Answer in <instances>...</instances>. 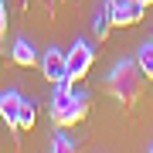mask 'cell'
Returning a JSON list of instances; mask_svg holds the SVG:
<instances>
[{"mask_svg": "<svg viewBox=\"0 0 153 153\" xmlns=\"http://www.w3.org/2000/svg\"><path fill=\"white\" fill-rule=\"evenodd\" d=\"M105 92L123 105H136V99L143 95V71L136 65V58H119L105 75Z\"/></svg>", "mask_w": 153, "mask_h": 153, "instance_id": "obj_1", "label": "cell"}, {"mask_svg": "<svg viewBox=\"0 0 153 153\" xmlns=\"http://www.w3.org/2000/svg\"><path fill=\"white\" fill-rule=\"evenodd\" d=\"M88 112V95L85 92H75L71 88V78L55 85V92H51V119H55L58 129H68V126L82 123Z\"/></svg>", "mask_w": 153, "mask_h": 153, "instance_id": "obj_2", "label": "cell"}, {"mask_svg": "<svg viewBox=\"0 0 153 153\" xmlns=\"http://www.w3.org/2000/svg\"><path fill=\"white\" fill-rule=\"evenodd\" d=\"M65 58H68V78L71 82H82L88 75V68H92V61H95V51H92L88 41H75Z\"/></svg>", "mask_w": 153, "mask_h": 153, "instance_id": "obj_3", "label": "cell"}, {"mask_svg": "<svg viewBox=\"0 0 153 153\" xmlns=\"http://www.w3.org/2000/svg\"><path fill=\"white\" fill-rule=\"evenodd\" d=\"M105 7H109L112 27H129V24L143 21V7L136 4V0H105Z\"/></svg>", "mask_w": 153, "mask_h": 153, "instance_id": "obj_4", "label": "cell"}, {"mask_svg": "<svg viewBox=\"0 0 153 153\" xmlns=\"http://www.w3.org/2000/svg\"><path fill=\"white\" fill-rule=\"evenodd\" d=\"M41 75L48 78L51 85L65 82V78H68V58H65V51H58V48H48V51H44V58H41Z\"/></svg>", "mask_w": 153, "mask_h": 153, "instance_id": "obj_5", "label": "cell"}, {"mask_svg": "<svg viewBox=\"0 0 153 153\" xmlns=\"http://www.w3.org/2000/svg\"><path fill=\"white\" fill-rule=\"evenodd\" d=\"M21 102H24V95L17 92V88H4V92H0V119L10 126L14 133H17V116H21Z\"/></svg>", "mask_w": 153, "mask_h": 153, "instance_id": "obj_6", "label": "cell"}, {"mask_svg": "<svg viewBox=\"0 0 153 153\" xmlns=\"http://www.w3.org/2000/svg\"><path fill=\"white\" fill-rule=\"evenodd\" d=\"M10 58H14V65H21V68H34L38 65V51H34V44L27 38H17L10 44Z\"/></svg>", "mask_w": 153, "mask_h": 153, "instance_id": "obj_7", "label": "cell"}, {"mask_svg": "<svg viewBox=\"0 0 153 153\" xmlns=\"http://www.w3.org/2000/svg\"><path fill=\"white\" fill-rule=\"evenodd\" d=\"M109 27H112L109 7H105V0H99V4L92 7V31H95V41H105V38H109Z\"/></svg>", "mask_w": 153, "mask_h": 153, "instance_id": "obj_8", "label": "cell"}, {"mask_svg": "<svg viewBox=\"0 0 153 153\" xmlns=\"http://www.w3.org/2000/svg\"><path fill=\"white\" fill-rule=\"evenodd\" d=\"M34 123H38V105L31 99H24L21 102V116H17V129H34Z\"/></svg>", "mask_w": 153, "mask_h": 153, "instance_id": "obj_9", "label": "cell"}, {"mask_svg": "<svg viewBox=\"0 0 153 153\" xmlns=\"http://www.w3.org/2000/svg\"><path fill=\"white\" fill-rule=\"evenodd\" d=\"M136 65H140V71H143V78H153V41H146V44L136 51Z\"/></svg>", "mask_w": 153, "mask_h": 153, "instance_id": "obj_10", "label": "cell"}, {"mask_svg": "<svg viewBox=\"0 0 153 153\" xmlns=\"http://www.w3.org/2000/svg\"><path fill=\"white\" fill-rule=\"evenodd\" d=\"M71 150H75V140L71 136H65V133L51 136V153H71Z\"/></svg>", "mask_w": 153, "mask_h": 153, "instance_id": "obj_11", "label": "cell"}, {"mask_svg": "<svg viewBox=\"0 0 153 153\" xmlns=\"http://www.w3.org/2000/svg\"><path fill=\"white\" fill-rule=\"evenodd\" d=\"M4 31H7V10H4V0H0V38H4Z\"/></svg>", "mask_w": 153, "mask_h": 153, "instance_id": "obj_12", "label": "cell"}, {"mask_svg": "<svg viewBox=\"0 0 153 153\" xmlns=\"http://www.w3.org/2000/svg\"><path fill=\"white\" fill-rule=\"evenodd\" d=\"M136 4H140V7H143V10H146V7H150V4H153V0H136Z\"/></svg>", "mask_w": 153, "mask_h": 153, "instance_id": "obj_13", "label": "cell"}, {"mask_svg": "<svg viewBox=\"0 0 153 153\" xmlns=\"http://www.w3.org/2000/svg\"><path fill=\"white\" fill-rule=\"evenodd\" d=\"M150 153H153V143H150Z\"/></svg>", "mask_w": 153, "mask_h": 153, "instance_id": "obj_14", "label": "cell"}, {"mask_svg": "<svg viewBox=\"0 0 153 153\" xmlns=\"http://www.w3.org/2000/svg\"><path fill=\"white\" fill-rule=\"evenodd\" d=\"M150 41H153V31H150Z\"/></svg>", "mask_w": 153, "mask_h": 153, "instance_id": "obj_15", "label": "cell"}]
</instances>
